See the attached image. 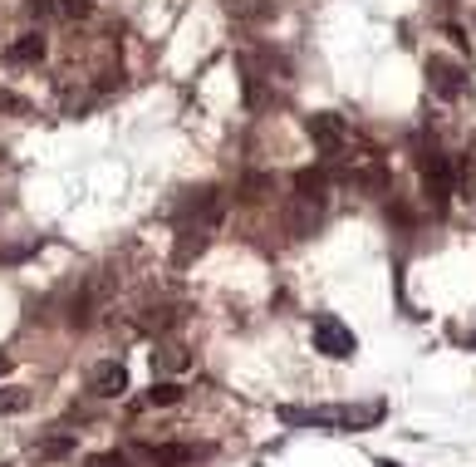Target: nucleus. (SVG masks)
I'll return each instance as SVG.
<instances>
[{"mask_svg":"<svg viewBox=\"0 0 476 467\" xmlns=\"http://www.w3.org/2000/svg\"><path fill=\"white\" fill-rule=\"evenodd\" d=\"M417 168H423V192H427V202H433V212H447V202H452V187H456L452 158H447V153H437V148H427Z\"/></svg>","mask_w":476,"mask_h":467,"instance_id":"f257e3e1","label":"nucleus"},{"mask_svg":"<svg viewBox=\"0 0 476 467\" xmlns=\"http://www.w3.org/2000/svg\"><path fill=\"white\" fill-rule=\"evenodd\" d=\"M315 350L324 354V360H354L359 340H354V329L344 325V320L319 315V320H315Z\"/></svg>","mask_w":476,"mask_h":467,"instance_id":"f03ea898","label":"nucleus"},{"mask_svg":"<svg viewBox=\"0 0 476 467\" xmlns=\"http://www.w3.org/2000/svg\"><path fill=\"white\" fill-rule=\"evenodd\" d=\"M305 133H309V143H315L319 153H339L349 128H344V118H339V114H309L305 118Z\"/></svg>","mask_w":476,"mask_h":467,"instance_id":"7ed1b4c3","label":"nucleus"},{"mask_svg":"<svg viewBox=\"0 0 476 467\" xmlns=\"http://www.w3.org/2000/svg\"><path fill=\"white\" fill-rule=\"evenodd\" d=\"M427 84L437 89L442 99H456L466 89V75H462V64H452V59H442V54H427Z\"/></svg>","mask_w":476,"mask_h":467,"instance_id":"20e7f679","label":"nucleus"},{"mask_svg":"<svg viewBox=\"0 0 476 467\" xmlns=\"http://www.w3.org/2000/svg\"><path fill=\"white\" fill-rule=\"evenodd\" d=\"M89 393H98V399H118V393H128V369L118 360L98 364V369L89 374Z\"/></svg>","mask_w":476,"mask_h":467,"instance_id":"39448f33","label":"nucleus"},{"mask_svg":"<svg viewBox=\"0 0 476 467\" xmlns=\"http://www.w3.org/2000/svg\"><path fill=\"white\" fill-rule=\"evenodd\" d=\"M11 59L15 64H40L44 59V35H20V40L11 44Z\"/></svg>","mask_w":476,"mask_h":467,"instance_id":"423d86ee","label":"nucleus"},{"mask_svg":"<svg viewBox=\"0 0 476 467\" xmlns=\"http://www.w3.org/2000/svg\"><path fill=\"white\" fill-rule=\"evenodd\" d=\"M300 202H324V172H295Z\"/></svg>","mask_w":476,"mask_h":467,"instance_id":"0eeeda50","label":"nucleus"},{"mask_svg":"<svg viewBox=\"0 0 476 467\" xmlns=\"http://www.w3.org/2000/svg\"><path fill=\"white\" fill-rule=\"evenodd\" d=\"M265 192H270V178L265 172H246L241 187H236V202H261Z\"/></svg>","mask_w":476,"mask_h":467,"instance_id":"6e6552de","label":"nucleus"},{"mask_svg":"<svg viewBox=\"0 0 476 467\" xmlns=\"http://www.w3.org/2000/svg\"><path fill=\"white\" fill-rule=\"evenodd\" d=\"M241 89H246V104L261 108L265 104V89H261V75L251 69V59H241Z\"/></svg>","mask_w":476,"mask_h":467,"instance_id":"1a4fd4ad","label":"nucleus"},{"mask_svg":"<svg viewBox=\"0 0 476 467\" xmlns=\"http://www.w3.org/2000/svg\"><path fill=\"white\" fill-rule=\"evenodd\" d=\"M148 457L158 467H182V463H191L197 453H191V447H148Z\"/></svg>","mask_w":476,"mask_h":467,"instance_id":"9d476101","label":"nucleus"},{"mask_svg":"<svg viewBox=\"0 0 476 467\" xmlns=\"http://www.w3.org/2000/svg\"><path fill=\"white\" fill-rule=\"evenodd\" d=\"M177 399H182V384H172V379H162V384H152V389H148V404H158V408L177 404Z\"/></svg>","mask_w":476,"mask_h":467,"instance_id":"9b49d317","label":"nucleus"},{"mask_svg":"<svg viewBox=\"0 0 476 467\" xmlns=\"http://www.w3.org/2000/svg\"><path fill=\"white\" fill-rule=\"evenodd\" d=\"M30 408V393L25 389H0V418L5 414H25Z\"/></svg>","mask_w":476,"mask_h":467,"instance_id":"f8f14e48","label":"nucleus"},{"mask_svg":"<svg viewBox=\"0 0 476 467\" xmlns=\"http://www.w3.org/2000/svg\"><path fill=\"white\" fill-rule=\"evenodd\" d=\"M64 453H74V438H44L35 447V457H64Z\"/></svg>","mask_w":476,"mask_h":467,"instance_id":"ddd939ff","label":"nucleus"},{"mask_svg":"<svg viewBox=\"0 0 476 467\" xmlns=\"http://www.w3.org/2000/svg\"><path fill=\"white\" fill-rule=\"evenodd\" d=\"M138 325H143V329H168V325H177V315H172L168 305H162V310H143Z\"/></svg>","mask_w":476,"mask_h":467,"instance_id":"4468645a","label":"nucleus"},{"mask_svg":"<svg viewBox=\"0 0 476 467\" xmlns=\"http://www.w3.org/2000/svg\"><path fill=\"white\" fill-rule=\"evenodd\" d=\"M35 251H40V236H30V241H25V246H5V251H0V261H25V256H35Z\"/></svg>","mask_w":476,"mask_h":467,"instance_id":"2eb2a0df","label":"nucleus"},{"mask_svg":"<svg viewBox=\"0 0 476 467\" xmlns=\"http://www.w3.org/2000/svg\"><path fill=\"white\" fill-rule=\"evenodd\" d=\"M59 11L69 15V20H84V15L94 11V0H59Z\"/></svg>","mask_w":476,"mask_h":467,"instance_id":"dca6fc26","label":"nucleus"},{"mask_svg":"<svg viewBox=\"0 0 476 467\" xmlns=\"http://www.w3.org/2000/svg\"><path fill=\"white\" fill-rule=\"evenodd\" d=\"M84 467H128V457L123 453H94Z\"/></svg>","mask_w":476,"mask_h":467,"instance_id":"f3484780","label":"nucleus"},{"mask_svg":"<svg viewBox=\"0 0 476 467\" xmlns=\"http://www.w3.org/2000/svg\"><path fill=\"white\" fill-rule=\"evenodd\" d=\"M158 364H162V369H182V350H177V344H168V350L158 354Z\"/></svg>","mask_w":476,"mask_h":467,"instance_id":"a211bd4d","label":"nucleus"},{"mask_svg":"<svg viewBox=\"0 0 476 467\" xmlns=\"http://www.w3.org/2000/svg\"><path fill=\"white\" fill-rule=\"evenodd\" d=\"M25 11H30L35 20H40V15H50V11H54V0H25Z\"/></svg>","mask_w":476,"mask_h":467,"instance_id":"6ab92c4d","label":"nucleus"},{"mask_svg":"<svg viewBox=\"0 0 476 467\" xmlns=\"http://www.w3.org/2000/svg\"><path fill=\"white\" fill-rule=\"evenodd\" d=\"M388 212H393V222H402V226H413V207H402V202H393Z\"/></svg>","mask_w":476,"mask_h":467,"instance_id":"aec40b11","label":"nucleus"},{"mask_svg":"<svg viewBox=\"0 0 476 467\" xmlns=\"http://www.w3.org/2000/svg\"><path fill=\"white\" fill-rule=\"evenodd\" d=\"M11 364H15V360H11L5 350H0V374H11Z\"/></svg>","mask_w":476,"mask_h":467,"instance_id":"412c9836","label":"nucleus"},{"mask_svg":"<svg viewBox=\"0 0 476 467\" xmlns=\"http://www.w3.org/2000/svg\"><path fill=\"white\" fill-rule=\"evenodd\" d=\"M383 467H398V463H383Z\"/></svg>","mask_w":476,"mask_h":467,"instance_id":"4be33fe9","label":"nucleus"},{"mask_svg":"<svg viewBox=\"0 0 476 467\" xmlns=\"http://www.w3.org/2000/svg\"><path fill=\"white\" fill-rule=\"evenodd\" d=\"M0 158H5V148H0Z\"/></svg>","mask_w":476,"mask_h":467,"instance_id":"5701e85b","label":"nucleus"},{"mask_svg":"<svg viewBox=\"0 0 476 467\" xmlns=\"http://www.w3.org/2000/svg\"><path fill=\"white\" fill-rule=\"evenodd\" d=\"M472 344H476V340H472Z\"/></svg>","mask_w":476,"mask_h":467,"instance_id":"b1692460","label":"nucleus"}]
</instances>
